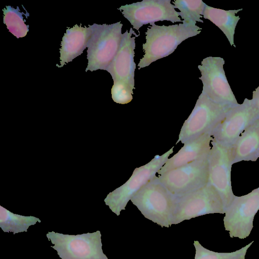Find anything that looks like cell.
<instances>
[{
	"instance_id": "9a60e30c",
	"label": "cell",
	"mask_w": 259,
	"mask_h": 259,
	"mask_svg": "<svg viewBox=\"0 0 259 259\" xmlns=\"http://www.w3.org/2000/svg\"><path fill=\"white\" fill-rule=\"evenodd\" d=\"M211 133L191 139L172 157L168 158L156 175L193 161L208 157L211 148Z\"/></svg>"
},
{
	"instance_id": "603a6c76",
	"label": "cell",
	"mask_w": 259,
	"mask_h": 259,
	"mask_svg": "<svg viewBox=\"0 0 259 259\" xmlns=\"http://www.w3.org/2000/svg\"><path fill=\"white\" fill-rule=\"evenodd\" d=\"M135 88L122 81H114L111 89V96L114 102L126 104L133 100V90Z\"/></svg>"
},
{
	"instance_id": "5bb4252c",
	"label": "cell",
	"mask_w": 259,
	"mask_h": 259,
	"mask_svg": "<svg viewBox=\"0 0 259 259\" xmlns=\"http://www.w3.org/2000/svg\"><path fill=\"white\" fill-rule=\"evenodd\" d=\"M133 28L122 34L118 51L107 68V71L114 81H122L135 88V72L136 64L134 61L135 38L138 37Z\"/></svg>"
},
{
	"instance_id": "9c48e42d",
	"label": "cell",
	"mask_w": 259,
	"mask_h": 259,
	"mask_svg": "<svg viewBox=\"0 0 259 259\" xmlns=\"http://www.w3.org/2000/svg\"><path fill=\"white\" fill-rule=\"evenodd\" d=\"M259 121V113L251 100L245 98L231 108L211 132L212 141L231 147L248 127Z\"/></svg>"
},
{
	"instance_id": "6da1fadb",
	"label": "cell",
	"mask_w": 259,
	"mask_h": 259,
	"mask_svg": "<svg viewBox=\"0 0 259 259\" xmlns=\"http://www.w3.org/2000/svg\"><path fill=\"white\" fill-rule=\"evenodd\" d=\"M201 29L196 25L184 22L149 26L146 32V42L143 44L145 54L138 63L139 69L172 54L182 42L199 34Z\"/></svg>"
},
{
	"instance_id": "7c38bea8",
	"label": "cell",
	"mask_w": 259,
	"mask_h": 259,
	"mask_svg": "<svg viewBox=\"0 0 259 259\" xmlns=\"http://www.w3.org/2000/svg\"><path fill=\"white\" fill-rule=\"evenodd\" d=\"M118 10L137 31L144 25H152L158 21L183 22L170 0H144L122 6Z\"/></svg>"
},
{
	"instance_id": "cb8c5ba5",
	"label": "cell",
	"mask_w": 259,
	"mask_h": 259,
	"mask_svg": "<svg viewBox=\"0 0 259 259\" xmlns=\"http://www.w3.org/2000/svg\"><path fill=\"white\" fill-rule=\"evenodd\" d=\"M251 101L259 113V85L252 92Z\"/></svg>"
},
{
	"instance_id": "ba28073f",
	"label": "cell",
	"mask_w": 259,
	"mask_h": 259,
	"mask_svg": "<svg viewBox=\"0 0 259 259\" xmlns=\"http://www.w3.org/2000/svg\"><path fill=\"white\" fill-rule=\"evenodd\" d=\"M225 213V208L220 195L209 183L177 198L174 225L205 214Z\"/></svg>"
},
{
	"instance_id": "52a82bcc",
	"label": "cell",
	"mask_w": 259,
	"mask_h": 259,
	"mask_svg": "<svg viewBox=\"0 0 259 259\" xmlns=\"http://www.w3.org/2000/svg\"><path fill=\"white\" fill-rule=\"evenodd\" d=\"M233 107L215 103L201 93L182 126L176 144L179 142L184 143L199 135L211 133Z\"/></svg>"
},
{
	"instance_id": "8992f818",
	"label": "cell",
	"mask_w": 259,
	"mask_h": 259,
	"mask_svg": "<svg viewBox=\"0 0 259 259\" xmlns=\"http://www.w3.org/2000/svg\"><path fill=\"white\" fill-rule=\"evenodd\" d=\"M174 146L161 155L155 156L148 163L136 168L130 179L122 186L109 194L105 202L112 212L119 215L130 200L157 174L169 155Z\"/></svg>"
},
{
	"instance_id": "e0dca14e",
	"label": "cell",
	"mask_w": 259,
	"mask_h": 259,
	"mask_svg": "<svg viewBox=\"0 0 259 259\" xmlns=\"http://www.w3.org/2000/svg\"><path fill=\"white\" fill-rule=\"evenodd\" d=\"M230 147L232 164L259 158V121L246 129Z\"/></svg>"
},
{
	"instance_id": "d6986e66",
	"label": "cell",
	"mask_w": 259,
	"mask_h": 259,
	"mask_svg": "<svg viewBox=\"0 0 259 259\" xmlns=\"http://www.w3.org/2000/svg\"><path fill=\"white\" fill-rule=\"evenodd\" d=\"M1 208L0 227L5 232L16 234L26 232L30 226L40 222L37 218L14 214L2 207Z\"/></svg>"
},
{
	"instance_id": "7a4b0ae2",
	"label": "cell",
	"mask_w": 259,
	"mask_h": 259,
	"mask_svg": "<svg viewBox=\"0 0 259 259\" xmlns=\"http://www.w3.org/2000/svg\"><path fill=\"white\" fill-rule=\"evenodd\" d=\"M131 201L145 218L161 227L174 225L177 197L153 178Z\"/></svg>"
},
{
	"instance_id": "2e32d148",
	"label": "cell",
	"mask_w": 259,
	"mask_h": 259,
	"mask_svg": "<svg viewBox=\"0 0 259 259\" xmlns=\"http://www.w3.org/2000/svg\"><path fill=\"white\" fill-rule=\"evenodd\" d=\"M92 33V28L89 26L88 28L75 24L72 28L68 27L61 42L60 65L57 64L56 66L59 68L62 67L80 55L87 48Z\"/></svg>"
},
{
	"instance_id": "4fadbf2b",
	"label": "cell",
	"mask_w": 259,
	"mask_h": 259,
	"mask_svg": "<svg viewBox=\"0 0 259 259\" xmlns=\"http://www.w3.org/2000/svg\"><path fill=\"white\" fill-rule=\"evenodd\" d=\"M208 161L209 183L220 195L226 210L235 196L231 184L232 163L230 147L212 141Z\"/></svg>"
},
{
	"instance_id": "3957f363",
	"label": "cell",
	"mask_w": 259,
	"mask_h": 259,
	"mask_svg": "<svg viewBox=\"0 0 259 259\" xmlns=\"http://www.w3.org/2000/svg\"><path fill=\"white\" fill-rule=\"evenodd\" d=\"M92 33L88 42V63L85 71L106 70L119 48L123 24L118 22L111 24L89 25Z\"/></svg>"
},
{
	"instance_id": "44dd1931",
	"label": "cell",
	"mask_w": 259,
	"mask_h": 259,
	"mask_svg": "<svg viewBox=\"0 0 259 259\" xmlns=\"http://www.w3.org/2000/svg\"><path fill=\"white\" fill-rule=\"evenodd\" d=\"M3 11V23L9 31L17 38L25 36L29 31V26L25 23L24 13L20 12L18 6L15 9L11 6H7Z\"/></svg>"
},
{
	"instance_id": "8fae6325",
	"label": "cell",
	"mask_w": 259,
	"mask_h": 259,
	"mask_svg": "<svg viewBox=\"0 0 259 259\" xmlns=\"http://www.w3.org/2000/svg\"><path fill=\"white\" fill-rule=\"evenodd\" d=\"M259 210V187L247 194L235 196L226 209L224 218L225 230L231 238H247L253 228L255 215Z\"/></svg>"
},
{
	"instance_id": "7402d4cb",
	"label": "cell",
	"mask_w": 259,
	"mask_h": 259,
	"mask_svg": "<svg viewBox=\"0 0 259 259\" xmlns=\"http://www.w3.org/2000/svg\"><path fill=\"white\" fill-rule=\"evenodd\" d=\"M253 242L252 241L244 247L234 252H217L205 248L199 241H194V259H245L247 250Z\"/></svg>"
},
{
	"instance_id": "30bf717a",
	"label": "cell",
	"mask_w": 259,
	"mask_h": 259,
	"mask_svg": "<svg viewBox=\"0 0 259 259\" xmlns=\"http://www.w3.org/2000/svg\"><path fill=\"white\" fill-rule=\"evenodd\" d=\"M224 59L220 57H207L198 68L201 73L202 93L215 103L234 107L238 105L228 83L224 69Z\"/></svg>"
},
{
	"instance_id": "277c9868",
	"label": "cell",
	"mask_w": 259,
	"mask_h": 259,
	"mask_svg": "<svg viewBox=\"0 0 259 259\" xmlns=\"http://www.w3.org/2000/svg\"><path fill=\"white\" fill-rule=\"evenodd\" d=\"M153 179L173 195L180 197L209 183L208 157L172 168Z\"/></svg>"
},
{
	"instance_id": "5b68a950",
	"label": "cell",
	"mask_w": 259,
	"mask_h": 259,
	"mask_svg": "<svg viewBox=\"0 0 259 259\" xmlns=\"http://www.w3.org/2000/svg\"><path fill=\"white\" fill-rule=\"evenodd\" d=\"M47 237L61 259H108L102 250L99 231L78 235L52 231Z\"/></svg>"
},
{
	"instance_id": "ffe728a7",
	"label": "cell",
	"mask_w": 259,
	"mask_h": 259,
	"mask_svg": "<svg viewBox=\"0 0 259 259\" xmlns=\"http://www.w3.org/2000/svg\"><path fill=\"white\" fill-rule=\"evenodd\" d=\"M175 8L180 12L179 15L183 22L187 24L196 25V22L203 23L201 19L206 4L201 0H175Z\"/></svg>"
},
{
	"instance_id": "ac0fdd59",
	"label": "cell",
	"mask_w": 259,
	"mask_h": 259,
	"mask_svg": "<svg viewBox=\"0 0 259 259\" xmlns=\"http://www.w3.org/2000/svg\"><path fill=\"white\" fill-rule=\"evenodd\" d=\"M241 10L242 9L224 10L206 5L203 17L210 20L219 27L225 34L231 46L236 47L234 41L235 30L240 19L236 14Z\"/></svg>"
}]
</instances>
